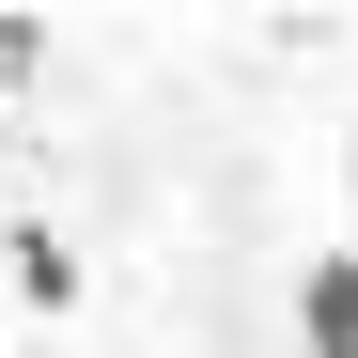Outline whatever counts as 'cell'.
I'll list each match as a JSON object with an SVG mask.
<instances>
[{"label": "cell", "instance_id": "cell-1", "mask_svg": "<svg viewBox=\"0 0 358 358\" xmlns=\"http://www.w3.org/2000/svg\"><path fill=\"white\" fill-rule=\"evenodd\" d=\"M296 327H312V358H358V250H327L296 280Z\"/></svg>", "mask_w": 358, "mask_h": 358}, {"label": "cell", "instance_id": "cell-2", "mask_svg": "<svg viewBox=\"0 0 358 358\" xmlns=\"http://www.w3.org/2000/svg\"><path fill=\"white\" fill-rule=\"evenodd\" d=\"M16 296H31V312H78V250L47 218H16Z\"/></svg>", "mask_w": 358, "mask_h": 358}, {"label": "cell", "instance_id": "cell-3", "mask_svg": "<svg viewBox=\"0 0 358 358\" xmlns=\"http://www.w3.org/2000/svg\"><path fill=\"white\" fill-rule=\"evenodd\" d=\"M31 78H47V31H31V16H0V94H31Z\"/></svg>", "mask_w": 358, "mask_h": 358}]
</instances>
